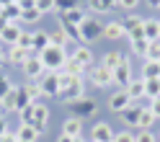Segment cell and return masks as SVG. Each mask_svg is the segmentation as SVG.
I'll list each match as a JSON object with an SVG mask.
<instances>
[{
	"label": "cell",
	"instance_id": "obj_1",
	"mask_svg": "<svg viewBox=\"0 0 160 142\" xmlns=\"http://www.w3.org/2000/svg\"><path fill=\"white\" fill-rule=\"evenodd\" d=\"M39 57H42L47 73H62L65 65H67V59H70V52H67V49H62V47L49 44L44 52H39Z\"/></svg>",
	"mask_w": 160,
	"mask_h": 142
},
{
	"label": "cell",
	"instance_id": "obj_2",
	"mask_svg": "<svg viewBox=\"0 0 160 142\" xmlns=\"http://www.w3.org/2000/svg\"><path fill=\"white\" fill-rule=\"evenodd\" d=\"M67 106L72 111V116H78V119H91V116L98 114V101L91 98V96H83V98H78V101H72Z\"/></svg>",
	"mask_w": 160,
	"mask_h": 142
},
{
	"label": "cell",
	"instance_id": "obj_3",
	"mask_svg": "<svg viewBox=\"0 0 160 142\" xmlns=\"http://www.w3.org/2000/svg\"><path fill=\"white\" fill-rule=\"evenodd\" d=\"M101 36H103V23L98 21V18L88 16V18H85V23L80 26V42L88 47V44H93L96 39H101Z\"/></svg>",
	"mask_w": 160,
	"mask_h": 142
},
{
	"label": "cell",
	"instance_id": "obj_4",
	"mask_svg": "<svg viewBox=\"0 0 160 142\" xmlns=\"http://www.w3.org/2000/svg\"><path fill=\"white\" fill-rule=\"evenodd\" d=\"M83 96H85V83H83V78H75L65 90H59V96H57V98L62 101V104H72V101L83 98Z\"/></svg>",
	"mask_w": 160,
	"mask_h": 142
},
{
	"label": "cell",
	"instance_id": "obj_5",
	"mask_svg": "<svg viewBox=\"0 0 160 142\" xmlns=\"http://www.w3.org/2000/svg\"><path fill=\"white\" fill-rule=\"evenodd\" d=\"M88 73H91V83H93L96 88H108V85H114V73H111V70H106L103 65H93Z\"/></svg>",
	"mask_w": 160,
	"mask_h": 142
},
{
	"label": "cell",
	"instance_id": "obj_6",
	"mask_svg": "<svg viewBox=\"0 0 160 142\" xmlns=\"http://www.w3.org/2000/svg\"><path fill=\"white\" fill-rule=\"evenodd\" d=\"M132 62H129V57L124 59L122 65H119L116 70H114V85H119V90H127V85L132 83Z\"/></svg>",
	"mask_w": 160,
	"mask_h": 142
},
{
	"label": "cell",
	"instance_id": "obj_7",
	"mask_svg": "<svg viewBox=\"0 0 160 142\" xmlns=\"http://www.w3.org/2000/svg\"><path fill=\"white\" fill-rule=\"evenodd\" d=\"M129 106H132V98H129L127 90H114V93L108 96V109H111L114 114H124Z\"/></svg>",
	"mask_w": 160,
	"mask_h": 142
},
{
	"label": "cell",
	"instance_id": "obj_8",
	"mask_svg": "<svg viewBox=\"0 0 160 142\" xmlns=\"http://www.w3.org/2000/svg\"><path fill=\"white\" fill-rule=\"evenodd\" d=\"M21 70H23V75H26L28 80H39V78L47 73V70H44V62H42V57H39V54H31Z\"/></svg>",
	"mask_w": 160,
	"mask_h": 142
},
{
	"label": "cell",
	"instance_id": "obj_9",
	"mask_svg": "<svg viewBox=\"0 0 160 142\" xmlns=\"http://www.w3.org/2000/svg\"><path fill=\"white\" fill-rule=\"evenodd\" d=\"M39 85H42V93L49 98H57L59 96V83H57V73H44L39 78Z\"/></svg>",
	"mask_w": 160,
	"mask_h": 142
},
{
	"label": "cell",
	"instance_id": "obj_10",
	"mask_svg": "<svg viewBox=\"0 0 160 142\" xmlns=\"http://www.w3.org/2000/svg\"><path fill=\"white\" fill-rule=\"evenodd\" d=\"M114 134L116 132L106 124V121H98V124H93L91 129V142H114Z\"/></svg>",
	"mask_w": 160,
	"mask_h": 142
},
{
	"label": "cell",
	"instance_id": "obj_11",
	"mask_svg": "<svg viewBox=\"0 0 160 142\" xmlns=\"http://www.w3.org/2000/svg\"><path fill=\"white\" fill-rule=\"evenodd\" d=\"M31 124L39 129V134H44L47 132V124H49V109L44 104H34V119Z\"/></svg>",
	"mask_w": 160,
	"mask_h": 142
},
{
	"label": "cell",
	"instance_id": "obj_12",
	"mask_svg": "<svg viewBox=\"0 0 160 142\" xmlns=\"http://www.w3.org/2000/svg\"><path fill=\"white\" fill-rule=\"evenodd\" d=\"M21 34H23L21 23H8L3 31H0V42L8 44V47H16V44H18V39H21Z\"/></svg>",
	"mask_w": 160,
	"mask_h": 142
},
{
	"label": "cell",
	"instance_id": "obj_13",
	"mask_svg": "<svg viewBox=\"0 0 160 142\" xmlns=\"http://www.w3.org/2000/svg\"><path fill=\"white\" fill-rule=\"evenodd\" d=\"M122 26L127 31V39L129 36H137V34H145V21L139 16H124L122 18Z\"/></svg>",
	"mask_w": 160,
	"mask_h": 142
},
{
	"label": "cell",
	"instance_id": "obj_14",
	"mask_svg": "<svg viewBox=\"0 0 160 142\" xmlns=\"http://www.w3.org/2000/svg\"><path fill=\"white\" fill-rule=\"evenodd\" d=\"M34 52H28V49H21V47H8L5 49V57H8V62L11 65H18V67H23L26 65V59L31 57Z\"/></svg>",
	"mask_w": 160,
	"mask_h": 142
},
{
	"label": "cell",
	"instance_id": "obj_15",
	"mask_svg": "<svg viewBox=\"0 0 160 142\" xmlns=\"http://www.w3.org/2000/svg\"><path fill=\"white\" fill-rule=\"evenodd\" d=\"M70 57H72L75 62H80L83 67H88V70L93 67V52H91V47H85V44H78Z\"/></svg>",
	"mask_w": 160,
	"mask_h": 142
},
{
	"label": "cell",
	"instance_id": "obj_16",
	"mask_svg": "<svg viewBox=\"0 0 160 142\" xmlns=\"http://www.w3.org/2000/svg\"><path fill=\"white\" fill-rule=\"evenodd\" d=\"M124 36H127V31H124L122 21H108V23H103V39L119 42V39H124Z\"/></svg>",
	"mask_w": 160,
	"mask_h": 142
},
{
	"label": "cell",
	"instance_id": "obj_17",
	"mask_svg": "<svg viewBox=\"0 0 160 142\" xmlns=\"http://www.w3.org/2000/svg\"><path fill=\"white\" fill-rule=\"evenodd\" d=\"M62 134H67V137H80V134H83V119H78V116L65 119V124H62Z\"/></svg>",
	"mask_w": 160,
	"mask_h": 142
},
{
	"label": "cell",
	"instance_id": "obj_18",
	"mask_svg": "<svg viewBox=\"0 0 160 142\" xmlns=\"http://www.w3.org/2000/svg\"><path fill=\"white\" fill-rule=\"evenodd\" d=\"M129 47L137 57H145L147 54V47H150V39L145 34H137V36H129Z\"/></svg>",
	"mask_w": 160,
	"mask_h": 142
},
{
	"label": "cell",
	"instance_id": "obj_19",
	"mask_svg": "<svg viewBox=\"0 0 160 142\" xmlns=\"http://www.w3.org/2000/svg\"><path fill=\"white\" fill-rule=\"evenodd\" d=\"M49 44H54V47H62V49H67V44H70V36L65 34V28L62 26H54L52 31H49Z\"/></svg>",
	"mask_w": 160,
	"mask_h": 142
},
{
	"label": "cell",
	"instance_id": "obj_20",
	"mask_svg": "<svg viewBox=\"0 0 160 142\" xmlns=\"http://www.w3.org/2000/svg\"><path fill=\"white\" fill-rule=\"evenodd\" d=\"M16 137L21 139V142H36L42 134H39V129H36L34 124H21V127H18V132H16Z\"/></svg>",
	"mask_w": 160,
	"mask_h": 142
},
{
	"label": "cell",
	"instance_id": "obj_21",
	"mask_svg": "<svg viewBox=\"0 0 160 142\" xmlns=\"http://www.w3.org/2000/svg\"><path fill=\"white\" fill-rule=\"evenodd\" d=\"M59 16H62V18H65L67 23L78 26V28L83 26V23H85V18H88V13L83 11V8H72V11H67V13H59Z\"/></svg>",
	"mask_w": 160,
	"mask_h": 142
},
{
	"label": "cell",
	"instance_id": "obj_22",
	"mask_svg": "<svg viewBox=\"0 0 160 142\" xmlns=\"http://www.w3.org/2000/svg\"><path fill=\"white\" fill-rule=\"evenodd\" d=\"M47 47H49V31H42V28H36V31H34L31 52H34V54H39V52H44Z\"/></svg>",
	"mask_w": 160,
	"mask_h": 142
},
{
	"label": "cell",
	"instance_id": "obj_23",
	"mask_svg": "<svg viewBox=\"0 0 160 142\" xmlns=\"http://www.w3.org/2000/svg\"><path fill=\"white\" fill-rule=\"evenodd\" d=\"M124 59H127V54H122V52H106L103 59H101V65H103L106 70H111V73H114V70L122 65Z\"/></svg>",
	"mask_w": 160,
	"mask_h": 142
},
{
	"label": "cell",
	"instance_id": "obj_24",
	"mask_svg": "<svg viewBox=\"0 0 160 142\" xmlns=\"http://www.w3.org/2000/svg\"><path fill=\"white\" fill-rule=\"evenodd\" d=\"M139 111H142V104H139V101H132V106L122 114L124 121H127L129 127H134V129H137V121H139Z\"/></svg>",
	"mask_w": 160,
	"mask_h": 142
},
{
	"label": "cell",
	"instance_id": "obj_25",
	"mask_svg": "<svg viewBox=\"0 0 160 142\" xmlns=\"http://www.w3.org/2000/svg\"><path fill=\"white\" fill-rule=\"evenodd\" d=\"M127 93H129V98H132V101L145 98V78H134L132 83L127 85Z\"/></svg>",
	"mask_w": 160,
	"mask_h": 142
},
{
	"label": "cell",
	"instance_id": "obj_26",
	"mask_svg": "<svg viewBox=\"0 0 160 142\" xmlns=\"http://www.w3.org/2000/svg\"><path fill=\"white\" fill-rule=\"evenodd\" d=\"M0 16H3L8 23H21V8H18L16 3L8 5V8H0Z\"/></svg>",
	"mask_w": 160,
	"mask_h": 142
},
{
	"label": "cell",
	"instance_id": "obj_27",
	"mask_svg": "<svg viewBox=\"0 0 160 142\" xmlns=\"http://www.w3.org/2000/svg\"><path fill=\"white\" fill-rule=\"evenodd\" d=\"M145 36L150 39V42H158L160 39V21L158 18H147L145 21Z\"/></svg>",
	"mask_w": 160,
	"mask_h": 142
},
{
	"label": "cell",
	"instance_id": "obj_28",
	"mask_svg": "<svg viewBox=\"0 0 160 142\" xmlns=\"http://www.w3.org/2000/svg\"><path fill=\"white\" fill-rule=\"evenodd\" d=\"M139 78H145V80L160 78V65H158V62H150V59H145V62H142V73H139Z\"/></svg>",
	"mask_w": 160,
	"mask_h": 142
},
{
	"label": "cell",
	"instance_id": "obj_29",
	"mask_svg": "<svg viewBox=\"0 0 160 142\" xmlns=\"http://www.w3.org/2000/svg\"><path fill=\"white\" fill-rule=\"evenodd\" d=\"M152 124H155L152 111H150L147 106H142V111H139V121H137V129H152Z\"/></svg>",
	"mask_w": 160,
	"mask_h": 142
},
{
	"label": "cell",
	"instance_id": "obj_30",
	"mask_svg": "<svg viewBox=\"0 0 160 142\" xmlns=\"http://www.w3.org/2000/svg\"><path fill=\"white\" fill-rule=\"evenodd\" d=\"M28 104H34V101L28 98L26 88H23V85H16V109H18V114H21V111H23Z\"/></svg>",
	"mask_w": 160,
	"mask_h": 142
},
{
	"label": "cell",
	"instance_id": "obj_31",
	"mask_svg": "<svg viewBox=\"0 0 160 142\" xmlns=\"http://www.w3.org/2000/svg\"><path fill=\"white\" fill-rule=\"evenodd\" d=\"M145 98H160V78H152V80H145Z\"/></svg>",
	"mask_w": 160,
	"mask_h": 142
},
{
	"label": "cell",
	"instance_id": "obj_32",
	"mask_svg": "<svg viewBox=\"0 0 160 142\" xmlns=\"http://www.w3.org/2000/svg\"><path fill=\"white\" fill-rule=\"evenodd\" d=\"M57 23H59V26L65 28V34L70 36V42H80V28H78V26H72V23H67V21H65L62 16H57Z\"/></svg>",
	"mask_w": 160,
	"mask_h": 142
},
{
	"label": "cell",
	"instance_id": "obj_33",
	"mask_svg": "<svg viewBox=\"0 0 160 142\" xmlns=\"http://www.w3.org/2000/svg\"><path fill=\"white\" fill-rule=\"evenodd\" d=\"M65 73H67V75H72V78H83V75L88 73V67H83L80 62H75V59L70 57V59H67V65H65Z\"/></svg>",
	"mask_w": 160,
	"mask_h": 142
},
{
	"label": "cell",
	"instance_id": "obj_34",
	"mask_svg": "<svg viewBox=\"0 0 160 142\" xmlns=\"http://www.w3.org/2000/svg\"><path fill=\"white\" fill-rule=\"evenodd\" d=\"M23 88H26V93H28V98H31L34 104H39V98H44V93H42V85H39V80H28V83H26Z\"/></svg>",
	"mask_w": 160,
	"mask_h": 142
},
{
	"label": "cell",
	"instance_id": "obj_35",
	"mask_svg": "<svg viewBox=\"0 0 160 142\" xmlns=\"http://www.w3.org/2000/svg\"><path fill=\"white\" fill-rule=\"evenodd\" d=\"M0 109H3L5 114H18V109H16V85H13L11 93H8L3 101H0Z\"/></svg>",
	"mask_w": 160,
	"mask_h": 142
},
{
	"label": "cell",
	"instance_id": "obj_36",
	"mask_svg": "<svg viewBox=\"0 0 160 142\" xmlns=\"http://www.w3.org/2000/svg\"><path fill=\"white\" fill-rule=\"evenodd\" d=\"M85 5H88V11L91 13H111L114 8H108L103 0H85Z\"/></svg>",
	"mask_w": 160,
	"mask_h": 142
},
{
	"label": "cell",
	"instance_id": "obj_37",
	"mask_svg": "<svg viewBox=\"0 0 160 142\" xmlns=\"http://www.w3.org/2000/svg\"><path fill=\"white\" fill-rule=\"evenodd\" d=\"M134 142H158V134L152 129H137L134 132Z\"/></svg>",
	"mask_w": 160,
	"mask_h": 142
},
{
	"label": "cell",
	"instance_id": "obj_38",
	"mask_svg": "<svg viewBox=\"0 0 160 142\" xmlns=\"http://www.w3.org/2000/svg\"><path fill=\"white\" fill-rule=\"evenodd\" d=\"M13 90V83H11V75H5V73H0V101H3L8 93Z\"/></svg>",
	"mask_w": 160,
	"mask_h": 142
},
{
	"label": "cell",
	"instance_id": "obj_39",
	"mask_svg": "<svg viewBox=\"0 0 160 142\" xmlns=\"http://www.w3.org/2000/svg\"><path fill=\"white\" fill-rule=\"evenodd\" d=\"M39 18H44L36 8H28V11H21V23H36Z\"/></svg>",
	"mask_w": 160,
	"mask_h": 142
},
{
	"label": "cell",
	"instance_id": "obj_40",
	"mask_svg": "<svg viewBox=\"0 0 160 142\" xmlns=\"http://www.w3.org/2000/svg\"><path fill=\"white\" fill-rule=\"evenodd\" d=\"M36 11L42 16H47V13H54L57 5H54V0H36Z\"/></svg>",
	"mask_w": 160,
	"mask_h": 142
},
{
	"label": "cell",
	"instance_id": "obj_41",
	"mask_svg": "<svg viewBox=\"0 0 160 142\" xmlns=\"http://www.w3.org/2000/svg\"><path fill=\"white\" fill-rule=\"evenodd\" d=\"M145 59H150V62H158V59H160V39H158V42H150Z\"/></svg>",
	"mask_w": 160,
	"mask_h": 142
},
{
	"label": "cell",
	"instance_id": "obj_42",
	"mask_svg": "<svg viewBox=\"0 0 160 142\" xmlns=\"http://www.w3.org/2000/svg\"><path fill=\"white\" fill-rule=\"evenodd\" d=\"M54 5H57L59 13H67V11H72V8H80L78 0H54Z\"/></svg>",
	"mask_w": 160,
	"mask_h": 142
},
{
	"label": "cell",
	"instance_id": "obj_43",
	"mask_svg": "<svg viewBox=\"0 0 160 142\" xmlns=\"http://www.w3.org/2000/svg\"><path fill=\"white\" fill-rule=\"evenodd\" d=\"M31 44H34V31H23L16 47H21V49H28V52H31Z\"/></svg>",
	"mask_w": 160,
	"mask_h": 142
},
{
	"label": "cell",
	"instance_id": "obj_44",
	"mask_svg": "<svg viewBox=\"0 0 160 142\" xmlns=\"http://www.w3.org/2000/svg\"><path fill=\"white\" fill-rule=\"evenodd\" d=\"M72 80H75V78H72V75H67L65 70H62V73H57V83H59V90H65L70 83H72Z\"/></svg>",
	"mask_w": 160,
	"mask_h": 142
},
{
	"label": "cell",
	"instance_id": "obj_45",
	"mask_svg": "<svg viewBox=\"0 0 160 142\" xmlns=\"http://www.w3.org/2000/svg\"><path fill=\"white\" fill-rule=\"evenodd\" d=\"M114 142H134V132H129V129L119 132V134H114Z\"/></svg>",
	"mask_w": 160,
	"mask_h": 142
},
{
	"label": "cell",
	"instance_id": "obj_46",
	"mask_svg": "<svg viewBox=\"0 0 160 142\" xmlns=\"http://www.w3.org/2000/svg\"><path fill=\"white\" fill-rule=\"evenodd\" d=\"M139 5V0H116V8H124V11H134Z\"/></svg>",
	"mask_w": 160,
	"mask_h": 142
},
{
	"label": "cell",
	"instance_id": "obj_47",
	"mask_svg": "<svg viewBox=\"0 0 160 142\" xmlns=\"http://www.w3.org/2000/svg\"><path fill=\"white\" fill-rule=\"evenodd\" d=\"M147 109L152 111V116H155V119H160V98H152V101L147 104Z\"/></svg>",
	"mask_w": 160,
	"mask_h": 142
},
{
	"label": "cell",
	"instance_id": "obj_48",
	"mask_svg": "<svg viewBox=\"0 0 160 142\" xmlns=\"http://www.w3.org/2000/svg\"><path fill=\"white\" fill-rule=\"evenodd\" d=\"M16 5L21 11H28V8H36V0H16Z\"/></svg>",
	"mask_w": 160,
	"mask_h": 142
},
{
	"label": "cell",
	"instance_id": "obj_49",
	"mask_svg": "<svg viewBox=\"0 0 160 142\" xmlns=\"http://www.w3.org/2000/svg\"><path fill=\"white\" fill-rule=\"evenodd\" d=\"M0 142H18V137H16V132H5V134L0 137Z\"/></svg>",
	"mask_w": 160,
	"mask_h": 142
},
{
	"label": "cell",
	"instance_id": "obj_50",
	"mask_svg": "<svg viewBox=\"0 0 160 142\" xmlns=\"http://www.w3.org/2000/svg\"><path fill=\"white\" fill-rule=\"evenodd\" d=\"M5 132H11V129H8V119H5L3 114H0V137H3Z\"/></svg>",
	"mask_w": 160,
	"mask_h": 142
},
{
	"label": "cell",
	"instance_id": "obj_51",
	"mask_svg": "<svg viewBox=\"0 0 160 142\" xmlns=\"http://www.w3.org/2000/svg\"><path fill=\"white\" fill-rule=\"evenodd\" d=\"M145 3H147L150 8H155V11H160V0H145Z\"/></svg>",
	"mask_w": 160,
	"mask_h": 142
},
{
	"label": "cell",
	"instance_id": "obj_52",
	"mask_svg": "<svg viewBox=\"0 0 160 142\" xmlns=\"http://www.w3.org/2000/svg\"><path fill=\"white\" fill-rule=\"evenodd\" d=\"M57 142H75V137H67V134H62V132H59V139Z\"/></svg>",
	"mask_w": 160,
	"mask_h": 142
},
{
	"label": "cell",
	"instance_id": "obj_53",
	"mask_svg": "<svg viewBox=\"0 0 160 142\" xmlns=\"http://www.w3.org/2000/svg\"><path fill=\"white\" fill-rule=\"evenodd\" d=\"M5 62H8V57H5V49H3V47H0V67H3Z\"/></svg>",
	"mask_w": 160,
	"mask_h": 142
},
{
	"label": "cell",
	"instance_id": "obj_54",
	"mask_svg": "<svg viewBox=\"0 0 160 142\" xmlns=\"http://www.w3.org/2000/svg\"><path fill=\"white\" fill-rule=\"evenodd\" d=\"M16 0H0V8H8V5H13Z\"/></svg>",
	"mask_w": 160,
	"mask_h": 142
},
{
	"label": "cell",
	"instance_id": "obj_55",
	"mask_svg": "<svg viewBox=\"0 0 160 142\" xmlns=\"http://www.w3.org/2000/svg\"><path fill=\"white\" fill-rule=\"evenodd\" d=\"M103 3H106L108 8H114V11H116V0H103Z\"/></svg>",
	"mask_w": 160,
	"mask_h": 142
},
{
	"label": "cell",
	"instance_id": "obj_56",
	"mask_svg": "<svg viewBox=\"0 0 160 142\" xmlns=\"http://www.w3.org/2000/svg\"><path fill=\"white\" fill-rule=\"evenodd\" d=\"M5 26H8V21H5V18H3V16H0V31H3V28H5Z\"/></svg>",
	"mask_w": 160,
	"mask_h": 142
},
{
	"label": "cell",
	"instance_id": "obj_57",
	"mask_svg": "<svg viewBox=\"0 0 160 142\" xmlns=\"http://www.w3.org/2000/svg\"><path fill=\"white\" fill-rule=\"evenodd\" d=\"M75 142H91V139H83V137H75Z\"/></svg>",
	"mask_w": 160,
	"mask_h": 142
},
{
	"label": "cell",
	"instance_id": "obj_58",
	"mask_svg": "<svg viewBox=\"0 0 160 142\" xmlns=\"http://www.w3.org/2000/svg\"><path fill=\"white\" fill-rule=\"evenodd\" d=\"M158 65H160V59H158Z\"/></svg>",
	"mask_w": 160,
	"mask_h": 142
},
{
	"label": "cell",
	"instance_id": "obj_59",
	"mask_svg": "<svg viewBox=\"0 0 160 142\" xmlns=\"http://www.w3.org/2000/svg\"><path fill=\"white\" fill-rule=\"evenodd\" d=\"M18 142H21V139H18Z\"/></svg>",
	"mask_w": 160,
	"mask_h": 142
},
{
	"label": "cell",
	"instance_id": "obj_60",
	"mask_svg": "<svg viewBox=\"0 0 160 142\" xmlns=\"http://www.w3.org/2000/svg\"><path fill=\"white\" fill-rule=\"evenodd\" d=\"M158 139H160V137H158Z\"/></svg>",
	"mask_w": 160,
	"mask_h": 142
}]
</instances>
